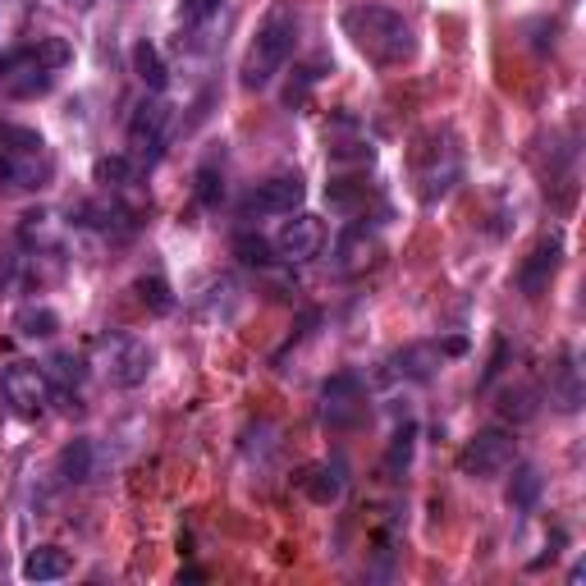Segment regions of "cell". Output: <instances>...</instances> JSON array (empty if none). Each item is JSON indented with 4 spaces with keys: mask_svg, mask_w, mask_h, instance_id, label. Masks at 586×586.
<instances>
[{
    "mask_svg": "<svg viewBox=\"0 0 586 586\" xmlns=\"http://www.w3.org/2000/svg\"><path fill=\"white\" fill-rule=\"evenodd\" d=\"M344 33L353 37V46H358L367 60H376V65H403V60H413V51H417V37H413V28H408V19L385 10V5H353V10L344 14Z\"/></svg>",
    "mask_w": 586,
    "mask_h": 586,
    "instance_id": "cell-1",
    "label": "cell"
},
{
    "mask_svg": "<svg viewBox=\"0 0 586 586\" xmlns=\"http://www.w3.org/2000/svg\"><path fill=\"white\" fill-rule=\"evenodd\" d=\"M293 46H298V10H293L289 0L271 5V14L261 19L257 37L248 46V60H243V87L248 92H261V87H271L275 74L289 65Z\"/></svg>",
    "mask_w": 586,
    "mask_h": 586,
    "instance_id": "cell-2",
    "label": "cell"
},
{
    "mask_svg": "<svg viewBox=\"0 0 586 586\" xmlns=\"http://www.w3.org/2000/svg\"><path fill=\"white\" fill-rule=\"evenodd\" d=\"M97 367L110 385L133 390V385H142V380L152 376L156 353H152V344L138 339V335H106L97 344Z\"/></svg>",
    "mask_w": 586,
    "mask_h": 586,
    "instance_id": "cell-3",
    "label": "cell"
},
{
    "mask_svg": "<svg viewBox=\"0 0 586 586\" xmlns=\"http://www.w3.org/2000/svg\"><path fill=\"white\" fill-rule=\"evenodd\" d=\"M458 174H463V156L449 138L431 133L422 142V152H417V197L422 202H440L449 197V188L458 184Z\"/></svg>",
    "mask_w": 586,
    "mask_h": 586,
    "instance_id": "cell-4",
    "label": "cell"
},
{
    "mask_svg": "<svg viewBox=\"0 0 586 586\" xmlns=\"http://www.w3.org/2000/svg\"><path fill=\"white\" fill-rule=\"evenodd\" d=\"M504 467H513V435L500 431V426H486L458 449V472L472 481L500 477Z\"/></svg>",
    "mask_w": 586,
    "mask_h": 586,
    "instance_id": "cell-5",
    "label": "cell"
},
{
    "mask_svg": "<svg viewBox=\"0 0 586 586\" xmlns=\"http://www.w3.org/2000/svg\"><path fill=\"white\" fill-rule=\"evenodd\" d=\"M0 390H5V403L19 417H42L46 403H51V376H46V367H33V362H10L0 371Z\"/></svg>",
    "mask_w": 586,
    "mask_h": 586,
    "instance_id": "cell-6",
    "label": "cell"
},
{
    "mask_svg": "<svg viewBox=\"0 0 586 586\" xmlns=\"http://www.w3.org/2000/svg\"><path fill=\"white\" fill-rule=\"evenodd\" d=\"M321 417L330 426H358L367 417V390L353 371H335V376L321 385Z\"/></svg>",
    "mask_w": 586,
    "mask_h": 586,
    "instance_id": "cell-7",
    "label": "cell"
},
{
    "mask_svg": "<svg viewBox=\"0 0 586 586\" xmlns=\"http://www.w3.org/2000/svg\"><path fill=\"white\" fill-rule=\"evenodd\" d=\"M165 129H170V106L165 101H142L138 115L129 120V147L142 165H156L165 152Z\"/></svg>",
    "mask_w": 586,
    "mask_h": 586,
    "instance_id": "cell-8",
    "label": "cell"
},
{
    "mask_svg": "<svg viewBox=\"0 0 586 586\" xmlns=\"http://www.w3.org/2000/svg\"><path fill=\"white\" fill-rule=\"evenodd\" d=\"M321 248H326V220L312 211H293V220H284L275 234V252L284 261H312Z\"/></svg>",
    "mask_w": 586,
    "mask_h": 586,
    "instance_id": "cell-9",
    "label": "cell"
},
{
    "mask_svg": "<svg viewBox=\"0 0 586 586\" xmlns=\"http://www.w3.org/2000/svg\"><path fill=\"white\" fill-rule=\"evenodd\" d=\"M307 197V184L298 174H275L266 184H257V193L243 202V216H293L303 207Z\"/></svg>",
    "mask_w": 586,
    "mask_h": 586,
    "instance_id": "cell-10",
    "label": "cell"
},
{
    "mask_svg": "<svg viewBox=\"0 0 586 586\" xmlns=\"http://www.w3.org/2000/svg\"><path fill=\"white\" fill-rule=\"evenodd\" d=\"M51 179H55V161L46 152L0 156V188L5 193H42Z\"/></svg>",
    "mask_w": 586,
    "mask_h": 586,
    "instance_id": "cell-11",
    "label": "cell"
},
{
    "mask_svg": "<svg viewBox=\"0 0 586 586\" xmlns=\"http://www.w3.org/2000/svg\"><path fill=\"white\" fill-rule=\"evenodd\" d=\"M19 243L37 257H55L60 243H65V220L55 216V211H28L19 220Z\"/></svg>",
    "mask_w": 586,
    "mask_h": 586,
    "instance_id": "cell-12",
    "label": "cell"
},
{
    "mask_svg": "<svg viewBox=\"0 0 586 586\" xmlns=\"http://www.w3.org/2000/svg\"><path fill=\"white\" fill-rule=\"evenodd\" d=\"M554 271H559V239H545L532 248V257L522 261V271H518V289L527 293V298H541L545 289H550Z\"/></svg>",
    "mask_w": 586,
    "mask_h": 586,
    "instance_id": "cell-13",
    "label": "cell"
},
{
    "mask_svg": "<svg viewBox=\"0 0 586 586\" xmlns=\"http://www.w3.org/2000/svg\"><path fill=\"white\" fill-rule=\"evenodd\" d=\"M550 399L564 408V413H577L582 408V376H577L573 353H564V362L550 371Z\"/></svg>",
    "mask_w": 586,
    "mask_h": 586,
    "instance_id": "cell-14",
    "label": "cell"
},
{
    "mask_svg": "<svg viewBox=\"0 0 586 586\" xmlns=\"http://www.w3.org/2000/svg\"><path fill=\"white\" fill-rule=\"evenodd\" d=\"M55 87V69H42V65H28L19 69V74H10L5 83H0V92L14 101H33V97H46Z\"/></svg>",
    "mask_w": 586,
    "mask_h": 586,
    "instance_id": "cell-15",
    "label": "cell"
},
{
    "mask_svg": "<svg viewBox=\"0 0 586 586\" xmlns=\"http://www.w3.org/2000/svg\"><path fill=\"white\" fill-rule=\"evenodd\" d=\"M541 472H536L532 463H522V467H513V481H509V490H504V500H509V509L513 513H532L536 509V500H541Z\"/></svg>",
    "mask_w": 586,
    "mask_h": 586,
    "instance_id": "cell-16",
    "label": "cell"
},
{
    "mask_svg": "<svg viewBox=\"0 0 586 586\" xmlns=\"http://www.w3.org/2000/svg\"><path fill=\"white\" fill-rule=\"evenodd\" d=\"M303 486L312 495V504H335L344 495V463H316Z\"/></svg>",
    "mask_w": 586,
    "mask_h": 586,
    "instance_id": "cell-17",
    "label": "cell"
},
{
    "mask_svg": "<svg viewBox=\"0 0 586 586\" xmlns=\"http://www.w3.org/2000/svg\"><path fill=\"white\" fill-rule=\"evenodd\" d=\"M69 573V554L55 550V545H37L28 559H23V577L28 582H55V577Z\"/></svg>",
    "mask_w": 586,
    "mask_h": 586,
    "instance_id": "cell-18",
    "label": "cell"
},
{
    "mask_svg": "<svg viewBox=\"0 0 586 586\" xmlns=\"http://www.w3.org/2000/svg\"><path fill=\"white\" fill-rule=\"evenodd\" d=\"M435 367H440V344H408L394 358V371L408 380H431Z\"/></svg>",
    "mask_w": 586,
    "mask_h": 586,
    "instance_id": "cell-19",
    "label": "cell"
},
{
    "mask_svg": "<svg viewBox=\"0 0 586 586\" xmlns=\"http://www.w3.org/2000/svg\"><path fill=\"white\" fill-rule=\"evenodd\" d=\"M133 74L142 78V87H147V92H165V87H170V69H165L161 51H156L152 42L133 46Z\"/></svg>",
    "mask_w": 586,
    "mask_h": 586,
    "instance_id": "cell-20",
    "label": "cell"
},
{
    "mask_svg": "<svg viewBox=\"0 0 586 586\" xmlns=\"http://www.w3.org/2000/svg\"><path fill=\"white\" fill-rule=\"evenodd\" d=\"M14 330H19L23 339H51L55 330H60V316L51 312V307H37V303H23L19 312H14Z\"/></svg>",
    "mask_w": 586,
    "mask_h": 586,
    "instance_id": "cell-21",
    "label": "cell"
},
{
    "mask_svg": "<svg viewBox=\"0 0 586 586\" xmlns=\"http://www.w3.org/2000/svg\"><path fill=\"white\" fill-rule=\"evenodd\" d=\"M33 152H46V138L28 124H10L0 120V156H33Z\"/></svg>",
    "mask_w": 586,
    "mask_h": 586,
    "instance_id": "cell-22",
    "label": "cell"
},
{
    "mask_svg": "<svg viewBox=\"0 0 586 586\" xmlns=\"http://www.w3.org/2000/svg\"><path fill=\"white\" fill-rule=\"evenodd\" d=\"M92 440H69L65 449H60V477L69 481V486H83L87 477H92Z\"/></svg>",
    "mask_w": 586,
    "mask_h": 586,
    "instance_id": "cell-23",
    "label": "cell"
},
{
    "mask_svg": "<svg viewBox=\"0 0 586 586\" xmlns=\"http://www.w3.org/2000/svg\"><path fill=\"white\" fill-rule=\"evenodd\" d=\"M371 257H376V243L367 239V229H348L344 239H339V271H362V266H371Z\"/></svg>",
    "mask_w": 586,
    "mask_h": 586,
    "instance_id": "cell-24",
    "label": "cell"
},
{
    "mask_svg": "<svg viewBox=\"0 0 586 586\" xmlns=\"http://www.w3.org/2000/svg\"><path fill=\"white\" fill-rule=\"evenodd\" d=\"M133 293H138V303L147 307V312H156V316L174 312V293H170V284H165L161 275H142V280L133 284Z\"/></svg>",
    "mask_w": 586,
    "mask_h": 586,
    "instance_id": "cell-25",
    "label": "cell"
},
{
    "mask_svg": "<svg viewBox=\"0 0 586 586\" xmlns=\"http://www.w3.org/2000/svg\"><path fill=\"white\" fill-rule=\"evenodd\" d=\"M46 376H51L55 385H65V390H78L87 376V362L78 358V353H55V358L46 362Z\"/></svg>",
    "mask_w": 586,
    "mask_h": 586,
    "instance_id": "cell-26",
    "label": "cell"
},
{
    "mask_svg": "<svg viewBox=\"0 0 586 586\" xmlns=\"http://www.w3.org/2000/svg\"><path fill=\"white\" fill-rule=\"evenodd\" d=\"M92 179L106 188H124L133 179V161L129 156H101V161L92 165Z\"/></svg>",
    "mask_w": 586,
    "mask_h": 586,
    "instance_id": "cell-27",
    "label": "cell"
},
{
    "mask_svg": "<svg viewBox=\"0 0 586 586\" xmlns=\"http://www.w3.org/2000/svg\"><path fill=\"white\" fill-rule=\"evenodd\" d=\"M234 257L243 261V266H261V271H266V266H271V243L261 239V234H239V239H234Z\"/></svg>",
    "mask_w": 586,
    "mask_h": 586,
    "instance_id": "cell-28",
    "label": "cell"
},
{
    "mask_svg": "<svg viewBox=\"0 0 586 586\" xmlns=\"http://www.w3.org/2000/svg\"><path fill=\"white\" fill-rule=\"evenodd\" d=\"M500 413L513 417V422H527V417L536 413V390H532V385H518V390H509L500 399Z\"/></svg>",
    "mask_w": 586,
    "mask_h": 586,
    "instance_id": "cell-29",
    "label": "cell"
},
{
    "mask_svg": "<svg viewBox=\"0 0 586 586\" xmlns=\"http://www.w3.org/2000/svg\"><path fill=\"white\" fill-rule=\"evenodd\" d=\"M220 197H225V174L216 165H202L197 170V202L202 207H220Z\"/></svg>",
    "mask_w": 586,
    "mask_h": 586,
    "instance_id": "cell-30",
    "label": "cell"
},
{
    "mask_svg": "<svg viewBox=\"0 0 586 586\" xmlns=\"http://www.w3.org/2000/svg\"><path fill=\"white\" fill-rule=\"evenodd\" d=\"M37 51V65L42 69H60V65H69V42L65 37H42V42L33 46Z\"/></svg>",
    "mask_w": 586,
    "mask_h": 586,
    "instance_id": "cell-31",
    "label": "cell"
},
{
    "mask_svg": "<svg viewBox=\"0 0 586 586\" xmlns=\"http://www.w3.org/2000/svg\"><path fill=\"white\" fill-rule=\"evenodd\" d=\"M413 440H417V426L413 422L394 431V445H390V454H385V463H390L394 472H399V467H408V458H413Z\"/></svg>",
    "mask_w": 586,
    "mask_h": 586,
    "instance_id": "cell-32",
    "label": "cell"
},
{
    "mask_svg": "<svg viewBox=\"0 0 586 586\" xmlns=\"http://www.w3.org/2000/svg\"><path fill=\"white\" fill-rule=\"evenodd\" d=\"M220 5H225V0H184V5H179V19H184L188 28H193V23L216 19V14H220Z\"/></svg>",
    "mask_w": 586,
    "mask_h": 586,
    "instance_id": "cell-33",
    "label": "cell"
},
{
    "mask_svg": "<svg viewBox=\"0 0 586 586\" xmlns=\"http://www.w3.org/2000/svg\"><path fill=\"white\" fill-rule=\"evenodd\" d=\"M504 358H509V344L500 339V344H495V358H490V367H486V376H481V385H490V380L500 376V371H504Z\"/></svg>",
    "mask_w": 586,
    "mask_h": 586,
    "instance_id": "cell-34",
    "label": "cell"
},
{
    "mask_svg": "<svg viewBox=\"0 0 586 586\" xmlns=\"http://www.w3.org/2000/svg\"><path fill=\"white\" fill-rule=\"evenodd\" d=\"M69 5H74V10H92V5H97V0H69Z\"/></svg>",
    "mask_w": 586,
    "mask_h": 586,
    "instance_id": "cell-35",
    "label": "cell"
}]
</instances>
